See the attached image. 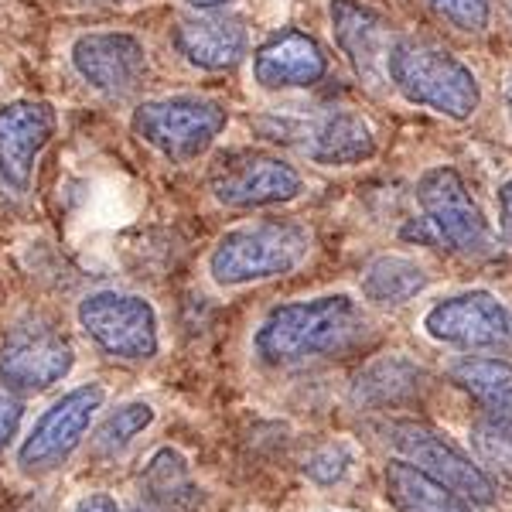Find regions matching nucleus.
Here are the masks:
<instances>
[{
  "label": "nucleus",
  "mask_w": 512,
  "mask_h": 512,
  "mask_svg": "<svg viewBox=\"0 0 512 512\" xmlns=\"http://www.w3.org/2000/svg\"><path fill=\"white\" fill-rule=\"evenodd\" d=\"M373 338L369 308L349 291H328L267 308L250 335V352L263 369H301L342 359Z\"/></svg>",
  "instance_id": "1"
},
{
  "label": "nucleus",
  "mask_w": 512,
  "mask_h": 512,
  "mask_svg": "<svg viewBox=\"0 0 512 512\" xmlns=\"http://www.w3.org/2000/svg\"><path fill=\"white\" fill-rule=\"evenodd\" d=\"M315 233L294 219H250L226 229L205 256V274L222 291L291 277L308 263Z\"/></svg>",
  "instance_id": "2"
},
{
  "label": "nucleus",
  "mask_w": 512,
  "mask_h": 512,
  "mask_svg": "<svg viewBox=\"0 0 512 512\" xmlns=\"http://www.w3.org/2000/svg\"><path fill=\"white\" fill-rule=\"evenodd\" d=\"M383 79L410 106L454 123L472 120L482 106V82L472 65L424 38H393L383 62Z\"/></svg>",
  "instance_id": "3"
},
{
  "label": "nucleus",
  "mask_w": 512,
  "mask_h": 512,
  "mask_svg": "<svg viewBox=\"0 0 512 512\" xmlns=\"http://www.w3.org/2000/svg\"><path fill=\"white\" fill-rule=\"evenodd\" d=\"M229 127V106L222 99L175 93L144 99L130 113V130L140 144L171 164H192L209 151Z\"/></svg>",
  "instance_id": "4"
},
{
  "label": "nucleus",
  "mask_w": 512,
  "mask_h": 512,
  "mask_svg": "<svg viewBox=\"0 0 512 512\" xmlns=\"http://www.w3.org/2000/svg\"><path fill=\"white\" fill-rule=\"evenodd\" d=\"M420 332L441 349L461 355L512 359V308L485 287H468L431 301L420 315Z\"/></svg>",
  "instance_id": "5"
},
{
  "label": "nucleus",
  "mask_w": 512,
  "mask_h": 512,
  "mask_svg": "<svg viewBox=\"0 0 512 512\" xmlns=\"http://www.w3.org/2000/svg\"><path fill=\"white\" fill-rule=\"evenodd\" d=\"M76 325L110 359L151 362L161 352V318L144 294L96 287L79 297Z\"/></svg>",
  "instance_id": "6"
},
{
  "label": "nucleus",
  "mask_w": 512,
  "mask_h": 512,
  "mask_svg": "<svg viewBox=\"0 0 512 512\" xmlns=\"http://www.w3.org/2000/svg\"><path fill=\"white\" fill-rule=\"evenodd\" d=\"M106 407V386L89 379L72 390H65L59 400H52L35 417L28 434L18 441L14 465L28 478H45L59 472L72 461V454L82 448V441L93 431L99 410Z\"/></svg>",
  "instance_id": "7"
},
{
  "label": "nucleus",
  "mask_w": 512,
  "mask_h": 512,
  "mask_svg": "<svg viewBox=\"0 0 512 512\" xmlns=\"http://www.w3.org/2000/svg\"><path fill=\"white\" fill-rule=\"evenodd\" d=\"M383 437L396 458L410 461L424 475H431L441 485L465 495L472 506H499V485L478 465L475 454L461 448L451 434L437 431V427L424 424V420H390V424H383Z\"/></svg>",
  "instance_id": "8"
},
{
  "label": "nucleus",
  "mask_w": 512,
  "mask_h": 512,
  "mask_svg": "<svg viewBox=\"0 0 512 512\" xmlns=\"http://www.w3.org/2000/svg\"><path fill=\"white\" fill-rule=\"evenodd\" d=\"M417 205L424 212L427 229L437 243H444L451 253L482 260L495 250V229L485 219L482 205L468 192L465 178L451 164H434L417 178Z\"/></svg>",
  "instance_id": "9"
},
{
  "label": "nucleus",
  "mask_w": 512,
  "mask_h": 512,
  "mask_svg": "<svg viewBox=\"0 0 512 512\" xmlns=\"http://www.w3.org/2000/svg\"><path fill=\"white\" fill-rule=\"evenodd\" d=\"M76 369L69 335L41 318L18 321L0 342V386L18 396L48 393Z\"/></svg>",
  "instance_id": "10"
},
{
  "label": "nucleus",
  "mask_w": 512,
  "mask_h": 512,
  "mask_svg": "<svg viewBox=\"0 0 512 512\" xmlns=\"http://www.w3.org/2000/svg\"><path fill=\"white\" fill-rule=\"evenodd\" d=\"M209 192L226 209H274L304 195V175L280 154L236 151L212 168Z\"/></svg>",
  "instance_id": "11"
},
{
  "label": "nucleus",
  "mask_w": 512,
  "mask_h": 512,
  "mask_svg": "<svg viewBox=\"0 0 512 512\" xmlns=\"http://www.w3.org/2000/svg\"><path fill=\"white\" fill-rule=\"evenodd\" d=\"M69 65L72 72L86 82L99 96H130L144 86L151 59H147V45L134 31H86V35L72 38L69 45Z\"/></svg>",
  "instance_id": "12"
},
{
  "label": "nucleus",
  "mask_w": 512,
  "mask_h": 512,
  "mask_svg": "<svg viewBox=\"0 0 512 512\" xmlns=\"http://www.w3.org/2000/svg\"><path fill=\"white\" fill-rule=\"evenodd\" d=\"M59 130V113L45 99H11L0 106V171L14 195H24L35 164Z\"/></svg>",
  "instance_id": "13"
},
{
  "label": "nucleus",
  "mask_w": 512,
  "mask_h": 512,
  "mask_svg": "<svg viewBox=\"0 0 512 512\" xmlns=\"http://www.w3.org/2000/svg\"><path fill=\"white\" fill-rule=\"evenodd\" d=\"M250 76L263 93L311 89L328 76V55L315 35L297 28L274 31L250 55Z\"/></svg>",
  "instance_id": "14"
},
{
  "label": "nucleus",
  "mask_w": 512,
  "mask_h": 512,
  "mask_svg": "<svg viewBox=\"0 0 512 512\" xmlns=\"http://www.w3.org/2000/svg\"><path fill=\"white\" fill-rule=\"evenodd\" d=\"M328 21L338 52L362 82H383V62L393 45V24L366 0H328Z\"/></svg>",
  "instance_id": "15"
},
{
  "label": "nucleus",
  "mask_w": 512,
  "mask_h": 512,
  "mask_svg": "<svg viewBox=\"0 0 512 512\" xmlns=\"http://www.w3.org/2000/svg\"><path fill=\"white\" fill-rule=\"evenodd\" d=\"M171 45L178 59L198 72H226L250 55V31L226 14H195L171 28Z\"/></svg>",
  "instance_id": "16"
},
{
  "label": "nucleus",
  "mask_w": 512,
  "mask_h": 512,
  "mask_svg": "<svg viewBox=\"0 0 512 512\" xmlns=\"http://www.w3.org/2000/svg\"><path fill=\"white\" fill-rule=\"evenodd\" d=\"M137 495L147 512H198L205 506V489L198 485L192 461L175 444H164L144 461Z\"/></svg>",
  "instance_id": "17"
},
{
  "label": "nucleus",
  "mask_w": 512,
  "mask_h": 512,
  "mask_svg": "<svg viewBox=\"0 0 512 512\" xmlns=\"http://www.w3.org/2000/svg\"><path fill=\"white\" fill-rule=\"evenodd\" d=\"M301 147L321 168H355L376 154V130L355 110H328L308 127Z\"/></svg>",
  "instance_id": "18"
},
{
  "label": "nucleus",
  "mask_w": 512,
  "mask_h": 512,
  "mask_svg": "<svg viewBox=\"0 0 512 512\" xmlns=\"http://www.w3.org/2000/svg\"><path fill=\"white\" fill-rule=\"evenodd\" d=\"M448 383L478 407V420L512 427V359L458 355L448 362Z\"/></svg>",
  "instance_id": "19"
},
{
  "label": "nucleus",
  "mask_w": 512,
  "mask_h": 512,
  "mask_svg": "<svg viewBox=\"0 0 512 512\" xmlns=\"http://www.w3.org/2000/svg\"><path fill=\"white\" fill-rule=\"evenodd\" d=\"M431 287V270L407 253H379L359 274V301L366 308L400 311Z\"/></svg>",
  "instance_id": "20"
},
{
  "label": "nucleus",
  "mask_w": 512,
  "mask_h": 512,
  "mask_svg": "<svg viewBox=\"0 0 512 512\" xmlns=\"http://www.w3.org/2000/svg\"><path fill=\"white\" fill-rule=\"evenodd\" d=\"M427 386L424 366H417L414 359H407L403 352L379 355V359L366 362L359 369L352 383V400L359 407L373 410H396L414 403Z\"/></svg>",
  "instance_id": "21"
},
{
  "label": "nucleus",
  "mask_w": 512,
  "mask_h": 512,
  "mask_svg": "<svg viewBox=\"0 0 512 512\" xmlns=\"http://www.w3.org/2000/svg\"><path fill=\"white\" fill-rule=\"evenodd\" d=\"M383 499L393 512H478V506L410 461L393 458L383 465Z\"/></svg>",
  "instance_id": "22"
},
{
  "label": "nucleus",
  "mask_w": 512,
  "mask_h": 512,
  "mask_svg": "<svg viewBox=\"0 0 512 512\" xmlns=\"http://www.w3.org/2000/svg\"><path fill=\"white\" fill-rule=\"evenodd\" d=\"M158 410L151 400H123L103 417H96L89 431V454L96 461H120L134 444L154 427Z\"/></svg>",
  "instance_id": "23"
},
{
  "label": "nucleus",
  "mask_w": 512,
  "mask_h": 512,
  "mask_svg": "<svg viewBox=\"0 0 512 512\" xmlns=\"http://www.w3.org/2000/svg\"><path fill=\"white\" fill-rule=\"evenodd\" d=\"M355 468H359V448L352 441H345V437H338V441L321 444L304 458L301 475L318 489H338L355 475Z\"/></svg>",
  "instance_id": "24"
},
{
  "label": "nucleus",
  "mask_w": 512,
  "mask_h": 512,
  "mask_svg": "<svg viewBox=\"0 0 512 512\" xmlns=\"http://www.w3.org/2000/svg\"><path fill=\"white\" fill-rule=\"evenodd\" d=\"M475 461L492 475L495 485H509L512 489V427L489 424V420H475L472 424V448Z\"/></svg>",
  "instance_id": "25"
},
{
  "label": "nucleus",
  "mask_w": 512,
  "mask_h": 512,
  "mask_svg": "<svg viewBox=\"0 0 512 512\" xmlns=\"http://www.w3.org/2000/svg\"><path fill=\"white\" fill-rule=\"evenodd\" d=\"M427 7L461 35H482L492 24V0H427Z\"/></svg>",
  "instance_id": "26"
},
{
  "label": "nucleus",
  "mask_w": 512,
  "mask_h": 512,
  "mask_svg": "<svg viewBox=\"0 0 512 512\" xmlns=\"http://www.w3.org/2000/svg\"><path fill=\"white\" fill-rule=\"evenodd\" d=\"M21 424H24V400L18 393L0 386V458L21 437Z\"/></svg>",
  "instance_id": "27"
},
{
  "label": "nucleus",
  "mask_w": 512,
  "mask_h": 512,
  "mask_svg": "<svg viewBox=\"0 0 512 512\" xmlns=\"http://www.w3.org/2000/svg\"><path fill=\"white\" fill-rule=\"evenodd\" d=\"M72 512H147L144 506H123L120 499H113L110 492H86L76 499Z\"/></svg>",
  "instance_id": "28"
},
{
  "label": "nucleus",
  "mask_w": 512,
  "mask_h": 512,
  "mask_svg": "<svg viewBox=\"0 0 512 512\" xmlns=\"http://www.w3.org/2000/svg\"><path fill=\"white\" fill-rule=\"evenodd\" d=\"M495 205H499V236H502V243L512 246V178H506L499 185Z\"/></svg>",
  "instance_id": "29"
},
{
  "label": "nucleus",
  "mask_w": 512,
  "mask_h": 512,
  "mask_svg": "<svg viewBox=\"0 0 512 512\" xmlns=\"http://www.w3.org/2000/svg\"><path fill=\"white\" fill-rule=\"evenodd\" d=\"M178 4L192 7V11H198V14H216V11H222V7L236 4V0H178Z\"/></svg>",
  "instance_id": "30"
},
{
  "label": "nucleus",
  "mask_w": 512,
  "mask_h": 512,
  "mask_svg": "<svg viewBox=\"0 0 512 512\" xmlns=\"http://www.w3.org/2000/svg\"><path fill=\"white\" fill-rule=\"evenodd\" d=\"M502 106H506V120H509V127H512V76L506 82V93H502Z\"/></svg>",
  "instance_id": "31"
},
{
  "label": "nucleus",
  "mask_w": 512,
  "mask_h": 512,
  "mask_svg": "<svg viewBox=\"0 0 512 512\" xmlns=\"http://www.w3.org/2000/svg\"><path fill=\"white\" fill-rule=\"evenodd\" d=\"M0 195H14V188L7 185V178H4V171H0Z\"/></svg>",
  "instance_id": "32"
},
{
  "label": "nucleus",
  "mask_w": 512,
  "mask_h": 512,
  "mask_svg": "<svg viewBox=\"0 0 512 512\" xmlns=\"http://www.w3.org/2000/svg\"><path fill=\"white\" fill-rule=\"evenodd\" d=\"M502 7H506V14L512 18V0H502Z\"/></svg>",
  "instance_id": "33"
}]
</instances>
